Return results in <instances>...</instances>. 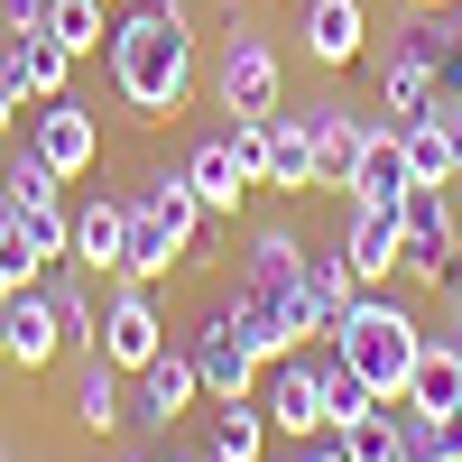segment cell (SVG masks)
<instances>
[{
  "label": "cell",
  "mask_w": 462,
  "mask_h": 462,
  "mask_svg": "<svg viewBox=\"0 0 462 462\" xmlns=\"http://www.w3.org/2000/svg\"><path fill=\"white\" fill-rule=\"evenodd\" d=\"M305 121H315V185H352V167H361V148L379 139V121H361L352 102H315Z\"/></svg>",
  "instance_id": "obj_13"
},
{
  "label": "cell",
  "mask_w": 462,
  "mask_h": 462,
  "mask_svg": "<svg viewBox=\"0 0 462 462\" xmlns=\"http://www.w3.org/2000/svg\"><path fill=\"white\" fill-rule=\"evenodd\" d=\"M324 342H333V352H342V361H352V370L370 379L379 398H407L416 352H426V324H416L407 305H389V296H361V305H352V315H342Z\"/></svg>",
  "instance_id": "obj_3"
},
{
  "label": "cell",
  "mask_w": 462,
  "mask_h": 462,
  "mask_svg": "<svg viewBox=\"0 0 462 462\" xmlns=\"http://www.w3.org/2000/svg\"><path fill=\"white\" fill-rule=\"evenodd\" d=\"M65 416H74V426H84V435H111V426H121V370H111L102 352H84V370H74V398H65Z\"/></svg>",
  "instance_id": "obj_22"
},
{
  "label": "cell",
  "mask_w": 462,
  "mask_h": 462,
  "mask_svg": "<svg viewBox=\"0 0 462 462\" xmlns=\"http://www.w3.org/2000/svg\"><path fill=\"white\" fill-rule=\"evenodd\" d=\"M0 324H10V370H47L65 352V324H56V296L19 287L10 305H0Z\"/></svg>",
  "instance_id": "obj_17"
},
{
  "label": "cell",
  "mask_w": 462,
  "mask_h": 462,
  "mask_svg": "<svg viewBox=\"0 0 462 462\" xmlns=\"http://www.w3.org/2000/svg\"><path fill=\"white\" fill-rule=\"evenodd\" d=\"M379 102H389V130L398 121H426V111H444V84H435V56H426V37H416V19L379 47Z\"/></svg>",
  "instance_id": "obj_7"
},
{
  "label": "cell",
  "mask_w": 462,
  "mask_h": 462,
  "mask_svg": "<svg viewBox=\"0 0 462 462\" xmlns=\"http://www.w3.org/2000/svg\"><path fill=\"white\" fill-rule=\"evenodd\" d=\"M407 398H416V407H435V416H453V407H462V352H453V333H426Z\"/></svg>",
  "instance_id": "obj_24"
},
{
  "label": "cell",
  "mask_w": 462,
  "mask_h": 462,
  "mask_svg": "<svg viewBox=\"0 0 462 462\" xmlns=\"http://www.w3.org/2000/svg\"><path fill=\"white\" fill-rule=\"evenodd\" d=\"M333 444L352 453V462H398V407L379 398V407H361L352 426H333Z\"/></svg>",
  "instance_id": "obj_30"
},
{
  "label": "cell",
  "mask_w": 462,
  "mask_h": 462,
  "mask_svg": "<svg viewBox=\"0 0 462 462\" xmlns=\"http://www.w3.org/2000/svg\"><path fill=\"white\" fill-rule=\"evenodd\" d=\"M19 102H28V93H19V74H10V65H0V139H10V130H19Z\"/></svg>",
  "instance_id": "obj_35"
},
{
  "label": "cell",
  "mask_w": 462,
  "mask_h": 462,
  "mask_svg": "<svg viewBox=\"0 0 462 462\" xmlns=\"http://www.w3.org/2000/svg\"><path fill=\"white\" fill-rule=\"evenodd\" d=\"M315 389H324V435H333V426H352L361 407H379V389H370V379H361L352 361L333 352V342H324V352H315Z\"/></svg>",
  "instance_id": "obj_27"
},
{
  "label": "cell",
  "mask_w": 462,
  "mask_h": 462,
  "mask_svg": "<svg viewBox=\"0 0 462 462\" xmlns=\"http://www.w3.org/2000/svg\"><path fill=\"white\" fill-rule=\"evenodd\" d=\"M213 462H259L268 453V416H259V398H213V444H204Z\"/></svg>",
  "instance_id": "obj_25"
},
{
  "label": "cell",
  "mask_w": 462,
  "mask_h": 462,
  "mask_svg": "<svg viewBox=\"0 0 462 462\" xmlns=\"http://www.w3.org/2000/svg\"><path fill=\"white\" fill-rule=\"evenodd\" d=\"M93 352L111 361V370H148V361H158L167 352V324H158V305H148V287H121V296H111L102 305V333H93Z\"/></svg>",
  "instance_id": "obj_10"
},
{
  "label": "cell",
  "mask_w": 462,
  "mask_h": 462,
  "mask_svg": "<svg viewBox=\"0 0 462 462\" xmlns=\"http://www.w3.org/2000/svg\"><path fill=\"white\" fill-rule=\"evenodd\" d=\"M47 296H56V324H65V342H84V352H93V333H102V324H93V296H84V278H65V287H47Z\"/></svg>",
  "instance_id": "obj_34"
},
{
  "label": "cell",
  "mask_w": 462,
  "mask_h": 462,
  "mask_svg": "<svg viewBox=\"0 0 462 462\" xmlns=\"http://www.w3.org/2000/svg\"><path fill=\"white\" fill-rule=\"evenodd\" d=\"M296 47L315 65H361L370 56V10L361 0H305L296 10Z\"/></svg>",
  "instance_id": "obj_11"
},
{
  "label": "cell",
  "mask_w": 462,
  "mask_h": 462,
  "mask_svg": "<svg viewBox=\"0 0 462 462\" xmlns=\"http://www.w3.org/2000/svg\"><path fill=\"white\" fill-rule=\"evenodd\" d=\"M268 167H259V185H278V195H315V121L305 111H268Z\"/></svg>",
  "instance_id": "obj_15"
},
{
  "label": "cell",
  "mask_w": 462,
  "mask_h": 462,
  "mask_svg": "<svg viewBox=\"0 0 462 462\" xmlns=\"http://www.w3.org/2000/svg\"><path fill=\"white\" fill-rule=\"evenodd\" d=\"M416 37H426V56H435L444 102H462V0L453 10H416Z\"/></svg>",
  "instance_id": "obj_29"
},
{
  "label": "cell",
  "mask_w": 462,
  "mask_h": 462,
  "mask_svg": "<svg viewBox=\"0 0 462 462\" xmlns=\"http://www.w3.org/2000/svg\"><path fill=\"white\" fill-rule=\"evenodd\" d=\"M0 28H47V0H0Z\"/></svg>",
  "instance_id": "obj_36"
},
{
  "label": "cell",
  "mask_w": 462,
  "mask_h": 462,
  "mask_svg": "<svg viewBox=\"0 0 462 462\" xmlns=\"http://www.w3.org/2000/svg\"><path fill=\"white\" fill-rule=\"evenodd\" d=\"M102 56H111V84H121V102L139 121L185 111V93H195V19H185V0H130L111 19Z\"/></svg>",
  "instance_id": "obj_1"
},
{
  "label": "cell",
  "mask_w": 462,
  "mask_h": 462,
  "mask_svg": "<svg viewBox=\"0 0 462 462\" xmlns=\"http://www.w3.org/2000/svg\"><path fill=\"white\" fill-rule=\"evenodd\" d=\"M213 111H231V121H268L278 111V47H268L259 28H222V47H213Z\"/></svg>",
  "instance_id": "obj_4"
},
{
  "label": "cell",
  "mask_w": 462,
  "mask_h": 462,
  "mask_svg": "<svg viewBox=\"0 0 462 462\" xmlns=\"http://www.w3.org/2000/svg\"><path fill=\"white\" fill-rule=\"evenodd\" d=\"M0 65L19 74V93H28V102H47V93H65L74 47H56L47 28H0Z\"/></svg>",
  "instance_id": "obj_16"
},
{
  "label": "cell",
  "mask_w": 462,
  "mask_h": 462,
  "mask_svg": "<svg viewBox=\"0 0 462 462\" xmlns=\"http://www.w3.org/2000/svg\"><path fill=\"white\" fill-rule=\"evenodd\" d=\"M444 121H453V185H462V102H444Z\"/></svg>",
  "instance_id": "obj_38"
},
{
  "label": "cell",
  "mask_w": 462,
  "mask_h": 462,
  "mask_svg": "<svg viewBox=\"0 0 462 462\" xmlns=\"http://www.w3.org/2000/svg\"><path fill=\"white\" fill-rule=\"evenodd\" d=\"M0 305H10V296H0ZM0 361H10V324H0Z\"/></svg>",
  "instance_id": "obj_40"
},
{
  "label": "cell",
  "mask_w": 462,
  "mask_h": 462,
  "mask_svg": "<svg viewBox=\"0 0 462 462\" xmlns=\"http://www.w3.org/2000/svg\"><path fill=\"white\" fill-rule=\"evenodd\" d=\"M102 10H111V0H102Z\"/></svg>",
  "instance_id": "obj_44"
},
{
  "label": "cell",
  "mask_w": 462,
  "mask_h": 462,
  "mask_svg": "<svg viewBox=\"0 0 462 462\" xmlns=\"http://www.w3.org/2000/svg\"><path fill=\"white\" fill-rule=\"evenodd\" d=\"M259 416H268V435H324V389H315V342H305V352H287V361H268L259 370Z\"/></svg>",
  "instance_id": "obj_6"
},
{
  "label": "cell",
  "mask_w": 462,
  "mask_h": 462,
  "mask_svg": "<svg viewBox=\"0 0 462 462\" xmlns=\"http://www.w3.org/2000/svg\"><path fill=\"white\" fill-rule=\"evenodd\" d=\"M56 185H65V176L37 158V148H19V167L0 176V204H19V213H28V204H56Z\"/></svg>",
  "instance_id": "obj_33"
},
{
  "label": "cell",
  "mask_w": 462,
  "mask_h": 462,
  "mask_svg": "<svg viewBox=\"0 0 462 462\" xmlns=\"http://www.w3.org/2000/svg\"><path fill=\"white\" fill-rule=\"evenodd\" d=\"M287 462H352V453H342V444H333V435H305V444H296V453H287Z\"/></svg>",
  "instance_id": "obj_37"
},
{
  "label": "cell",
  "mask_w": 462,
  "mask_h": 462,
  "mask_svg": "<svg viewBox=\"0 0 462 462\" xmlns=\"http://www.w3.org/2000/svg\"><path fill=\"white\" fill-rule=\"evenodd\" d=\"M47 37L74 47V56H93L102 37H111V10H102V0H47Z\"/></svg>",
  "instance_id": "obj_31"
},
{
  "label": "cell",
  "mask_w": 462,
  "mask_h": 462,
  "mask_svg": "<svg viewBox=\"0 0 462 462\" xmlns=\"http://www.w3.org/2000/svg\"><path fill=\"white\" fill-rule=\"evenodd\" d=\"M398 148H407L416 185H453V121H444V111H426V121H398Z\"/></svg>",
  "instance_id": "obj_28"
},
{
  "label": "cell",
  "mask_w": 462,
  "mask_h": 462,
  "mask_svg": "<svg viewBox=\"0 0 462 462\" xmlns=\"http://www.w3.org/2000/svg\"><path fill=\"white\" fill-rule=\"evenodd\" d=\"M185 185L204 195V213L213 222H241V195H250V167L231 158V139L213 130V139H195V158H185Z\"/></svg>",
  "instance_id": "obj_18"
},
{
  "label": "cell",
  "mask_w": 462,
  "mask_h": 462,
  "mask_svg": "<svg viewBox=\"0 0 462 462\" xmlns=\"http://www.w3.org/2000/svg\"><path fill=\"white\" fill-rule=\"evenodd\" d=\"M231 315L250 324V352L259 361H287V352H305V342H324L315 333V296H305V241H296V231H278V222L250 231Z\"/></svg>",
  "instance_id": "obj_2"
},
{
  "label": "cell",
  "mask_w": 462,
  "mask_h": 462,
  "mask_svg": "<svg viewBox=\"0 0 462 462\" xmlns=\"http://www.w3.org/2000/svg\"><path fill=\"white\" fill-rule=\"evenodd\" d=\"M121 241H130V204L121 195H93L84 213H74V268H111V278H121Z\"/></svg>",
  "instance_id": "obj_20"
},
{
  "label": "cell",
  "mask_w": 462,
  "mask_h": 462,
  "mask_svg": "<svg viewBox=\"0 0 462 462\" xmlns=\"http://www.w3.org/2000/svg\"><path fill=\"white\" fill-rule=\"evenodd\" d=\"M195 398H204V370H195V352H158V361L139 370V407H130V416H139L148 435H167V426H176V416L195 407Z\"/></svg>",
  "instance_id": "obj_12"
},
{
  "label": "cell",
  "mask_w": 462,
  "mask_h": 462,
  "mask_svg": "<svg viewBox=\"0 0 462 462\" xmlns=\"http://www.w3.org/2000/svg\"><path fill=\"white\" fill-rule=\"evenodd\" d=\"M389 407H398V462H462V435H453V416L416 407V398H389Z\"/></svg>",
  "instance_id": "obj_26"
},
{
  "label": "cell",
  "mask_w": 462,
  "mask_h": 462,
  "mask_svg": "<svg viewBox=\"0 0 462 462\" xmlns=\"http://www.w3.org/2000/svg\"><path fill=\"white\" fill-rule=\"evenodd\" d=\"M28 148L47 158L56 176H93V158H102V130H93V111L74 102V93H47L28 111Z\"/></svg>",
  "instance_id": "obj_9"
},
{
  "label": "cell",
  "mask_w": 462,
  "mask_h": 462,
  "mask_svg": "<svg viewBox=\"0 0 462 462\" xmlns=\"http://www.w3.org/2000/svg\"><path fill=\"white\" fill-rule=\"evenodd\" d=\"M195 462H213V453H195Z\"/></svg>",
  "instance_id": "obj_43"
},
{
  "label": "cell",
  "mask_w": 462,
  "mask_h": 462,
  "mask_svg": "<svg viewBox=\"0 0 462 462\" xmlns=\"http://www.w3.org/2000/svg\"><path fill=\"white\" fill-rule=\"evenodd\" d=\"M342 259H352V278H361V287H389V278H398V213H370V204H352Z\"/></svg>",
  "instance_id": "obj_21"
},
{
  "label": "cell",
  "mask_w": 462,
  "mask_h": 462,
  "mask_svg": "<svg viewBox=\"0 0 462 462\" xmlns=\"http://www.w3.org/2000/svg\"><path fill=\"white\" fill-rule=\"evenodd\" d=\"M185 352H195V370H204V398H250V389H259V370H268V361L250 352V324L231 315V305H213L204 333L185 342Z\"/></svg>",
  "instance_id": "obj_8"
},
{
  "label": "cell",
  "mask_w": 462,
  "mask_h": 462,
  "mask_svg": "<svg viewBox=\"0 0 462 462\" xmlns=\"http://www.w3.org/2000/svg\"><path fill=\"white\" fill-rule=\"evenodd\" d=\"M407 10H453V0H407Z\"/></svg>",
  "instance_id": "obj_41"
},
{
  "label": "cell",
  "mask_w": 462,
  "mask_h": 462,
  "mask_svg": "<svg viewBox=\"0 0 462 462\" xmlns=\"http://www.w3.org/2000/svg\"><path fill=\"white\" fill-rule=\"evenodd\" d=\"M37 268H47V259H37V241H28V222H19L10 204H0V296H19V287H37Z\"/></svg>",
  "instance_id": "obj_32"
},
{
  "label": "cell",
  "mask_w": 462,
  "mask_h": 462,
  "mask_svg": "<svg viewBox=\"0 0 462 462\" xmlns=\"http://www.w3.org/2000/svg\"><path fill=\"white\" fill-rule=\"evenodd\" d=\"M407 185H416V167H407L398 130H379V139L361 148V167H352V185H342V195L370 204V213H398V204H407Z\"/></svg>",
  "instance_id": "obj_19"
},
{
  "label": "cell",
  "mask_w": 462,
  "mask_h": 462,
  "mask_svg": "<svg viewBox=\"0 0 462 462\" xmlns=\"http://www.w3.org/2000/svg\"><path fill=\"white\" fill-rule=\"evenodd\" d=\"M305 296H315V333H333V324L361 305V278H352V259H342V250H305Z\"/></svg>",
  "instance_id": "obj_23"
},
{
  "label": "cell",
  "mask_w": 462,
  "mask_h": 462,
  "mask_svg": "<svg viewBox=\"0 0 462 462\" xmlns=\"http://www.w3.org/2000/svg\"><path fill=\"white\" fill-rule=\"evenodd\" d=\"M444 268H453V185H407V204H398V278L444 296Z\"/></svg>",
  "instance_id": "obj_5"
},
{
  "label": "cell",
  "mask_w": 462,
  "mask_h": 462,
  "mask_svg": "<svg viewBox=\"0 0 462 462\" xmlns=\"http://www.w3.org/2000/svg\"><path fill=\"white\" fill-rule=\"evenodd\" d=\"M444 296H462V231H453V268H444Z\"/></svg>",
  "instance_id": "obj_39"
},
{
  "label": "cell",
  "mask_w": 462,
  "mask_h": 462,
  "mask_svg": "<svg viewBox=\"0 0 462 462\" xmlns=\"http://www.w3.org/2000/svg\"><path fill=\"white\" fill-rule=\"evenodd\" d=\"M185 250H195V241H185V231L158 213V204H148V195H130V241H121V278L130 287H148V278H167V268L185 259Z\"/></svg>",
  "instance_id": "obj_14"
},
{
  "label": "cell",
  "mask_w": 462,
  "mask_h": 462,
  "mask_svg": "<svg viewBox=\"0 0 462 462\" xmlns=\"http://www.w3.org/2000/svg\"><path fill=\"white\" fill-rule=\"evenodd\" d=\"M130 462H158V453H130Z\"/></svg>",
  "instance_id": "obj_42"
}]
</instances>
